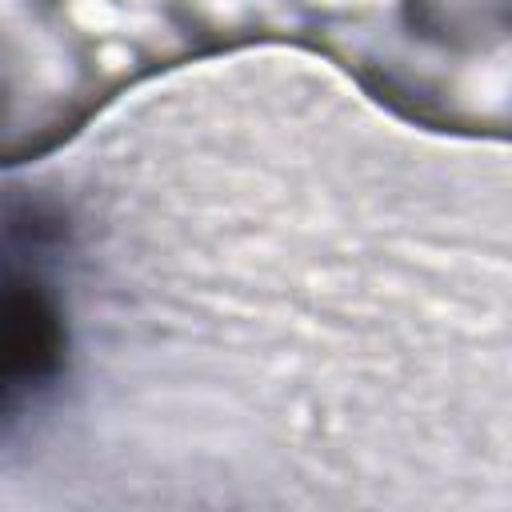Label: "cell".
Returning a JSON list of instances; mask_svg holds the SVG:
<instances>
[{
    "instance_id": "6da1fadb",
    "label": "cell",
    "mask_w": 512,
    "mask_h": 512,
    "mask_svg": "<svg viewBox=\"0 0 512 512\" xmlns=\"http://www.w3.org/2000/svg\"><path fill=\"white\" fill-rule=\"evenodd\" d=\"M64 364L56 300L28 276H0V420L24 408Z\"/></svg>"
}]
</instances>
